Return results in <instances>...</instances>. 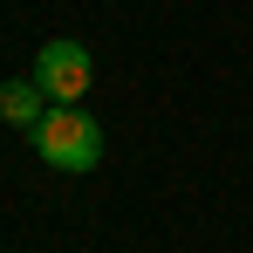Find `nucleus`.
Returning a JSON list of instances; mask_svg holds the SVG:
<instances>
[{
  "label": "nucleus",
  "instance_id": "1",
  "mask_svg": "<svg viewBox=\"0 0 253 253\" xmlns=\"http://www.w3.org/2000/svg\"><path fill=\"white\" fill-rule=\"evenodd\" d=\"M35 151L55 171H96L103 165V124L89 110H76V103H55L42 124H35Z\"/></svg>",
  "mask_w": 253,
  "mask_h": 253
},
{
  "label": "nucleus",
  "instance_id": "2",
  "mask_svg": "<svg viewBox=\"0 0 253 253\" xmlns=\"http://www.w3.org/2000/svg\"><path fill=\"white\" fill-rule=\"evenodd\" d=\"M35 83L48 89V103H83L89 83H96V55H89L83 42H69V35H55V42H42V55H35Z\"/></svg>",
  "mask_w": 253,
  "mask_h": 253
},
{
  "label": "nucleus",
  "instance_id": "3",
  "mask_svg": "<svg viewBox=\"0 0 253 253\" xmlns=\"http://www.w3.org/2000/svg\"><path fill=\"white\" fill-rule=\"evenodd\" d=\"M48 110H55V103H48L42 83H7V89H0V117H7V124H21V130H35Z\"/></svg>",
  "mask_w": 253,
  "mask_h": 253
}]
</instances>
